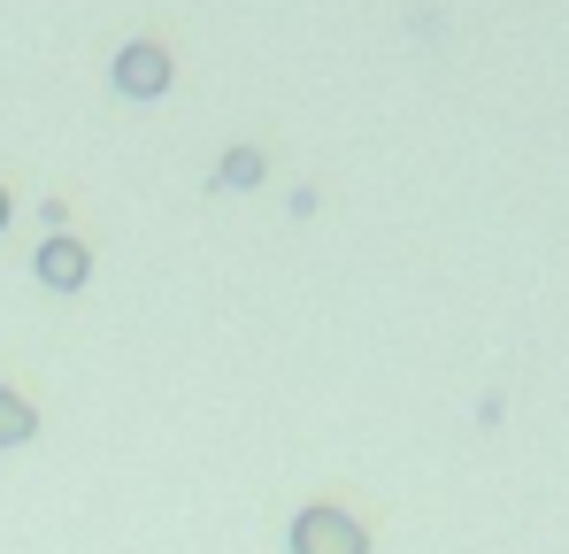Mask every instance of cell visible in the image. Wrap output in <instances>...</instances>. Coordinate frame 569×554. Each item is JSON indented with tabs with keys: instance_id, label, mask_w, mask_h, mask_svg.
Returning a JSON list of instances; mask_svg holds the SVG:
<instances>
[{
	"instance_id": "obj_1",
	"label": "cell",
	"mask_w": 569,
	"mask_h": 554,
	"mask_svg": "<svg viewBox=\"0 0 569 554\" xmlns=\"http://www.w3.org/2000/svg\"><path fill=\"white\" fill-rule=\"evenodd\" d=\"M292 554H370V532H362L347 508L316 501V508L292 516Z\"/></svg>"
},
{
	"instance_id": "obj_2",
	"label": "cell",
	"mask_w": 569,
	"mask_h": 554,
	"mask_svg": "<svg viewBox=\"0 0 569 554\" xmlns=\"http://www.w3.org/2000/svg\"><path fill=\"white\" fill-rule=\"evenodd\" d=\"M170 70H178V62H170L162 39H131V47L116 55V92H123V100H162V92H170Z\"/></svg>"
},
{
	"instance_id": "obj_3",
	"label": "cell",
	"mask_w": 569,
	"mask_h": 554,
	"mask_svg": "<svg viewBox=\"0 0 569 554\" xmlns=\"http://www.w3.org/2000/svg\"><path fill=\"white\" fill-rule=\"evenodd\" d=\"M31 270H39V285H54V293H78V285H86V270H93V255H86L70 231H54V239L31 255Z\"/></svg>"
},
{
	"instance_id": "obj_4",
	"label": "cell",
	"mask_w": 569,
	"mask_h": 554,
	"mask_svg": "<svg viewBox=\"0 0 569 554\" xmlns=\"http://www.w3.org/2000/svg\"><path fill=\"white\" fill-rule=\"evenodd\" d=\"M39 432V416H31V400L16 393V385H0V447H23Z\"/></svg>"
},
{
	"instance_id": "obj_5",
	"label": "cell",
	"mask_w": 569,
	"mask_h": 554,
	"mask_svg": "<svg viewBox=\"0 0 569 554\" xmlns=\"http://www.w3.org/2000/svg\"><path fill=\"white\" fill-rule=\"evenodd\" d=\"M262 178V155H254V147H231V155H223V185H254Z\"/></svg>"
},
{
	"instance_id": "obj_6",
	"label": "cell",
	"mask_w": 569,
	"mask_h": 554,
	"mask_svg": "<svg viewBox=\"0 0 569 554\" xmlns=\"http://www.w3.org/2000/svg\"><path fill=\"white\" fill-rule=\"evenodd\" d=\"M0 231H8V185H0Z\"/></svg>"
}]
</instances>
